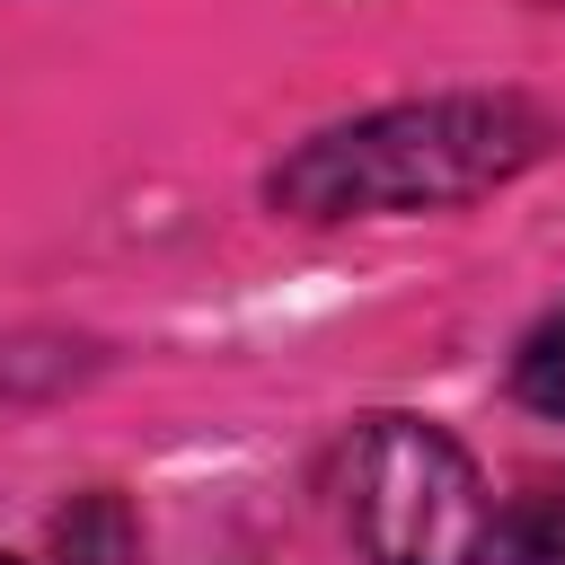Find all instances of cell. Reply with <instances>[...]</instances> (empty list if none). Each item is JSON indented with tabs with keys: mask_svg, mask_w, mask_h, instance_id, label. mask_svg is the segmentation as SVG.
I'll use <instances>...</instances> for the list:
<instances>
[{
	"mask_svg": "<svg viewBox=\"0 0 565 565\" xmlns=\"http://www.w3.org/2000/svg\"><path fill=\"white\" fill-rule=\"evenodd\" d=\"M556 124L530 97H415L380 106L362 124H335L300 141L274 168V212L291 221H362V212H441L512 185Z\"/></svg>",
	"mask_w": 565,
	"mask_h": 565,
	"instance_id": "6da1fadb",
	"label": "cell"
},
{
	"mask_svg": "<svg viewBox=\"0 0 565 565\" xmlns=\"http://www.w3.org/2000/svg\"><path fill=\"white\" fill-rule=\"evenodd\" d=\"M344 530L362 565H486L494 494L424 415H371L344 450Z\"/></svg>",
	"mask_w": 565,
	"mask_h": 565,
	"instance_id": "7a4b0ae2",
	"label": "cell"
},
{
	"mask_svg": "<svg viewBox=\"0 0 565 565\" xmlns=\"http://www.w3.org/2000/svg\"><path fill=\"white\" fill-rule=\"evenodd\" d=\"M494 556L503 565H565V477H539V486H521L503 503Z\"/></svg>",
	"mask_w": 565,
	"mask_h": 565,
	"instance_id": "3957f363",
	"label": "cell"
},
{
	"mask_svg": "<svg viewBox=\"0 0 565 565\" xmlns=\"http://www.w3.org/2000/svg\"><path fill=\"white\" fill-rule=\"evenodd\" d=\"M512 397H521L530 415H556V424H565V309H547V318L530 327V344L512 353Z\"/></svg>",
	"mask_w": 565,
	"mask_h": 565,
	"instance_id": "277c9868",
	"label": "cell"
},
{
	"mask_svg": "<svg viewBox=\"0 0 565 565\" xmlns=\"http://www.w3.org/2000/svg\"><path fill=\"white\" fill-rule=\"evenodd\" d=\"M0 565H18V556H0Z\"/></svg>",
	"mask_w": 565,
	"mask_h": 565,
	"instance_id": "5b68a950",
	"label": "cell"
}]
</instances>
